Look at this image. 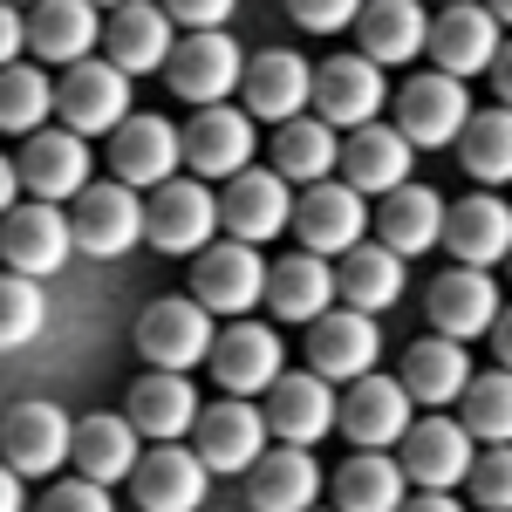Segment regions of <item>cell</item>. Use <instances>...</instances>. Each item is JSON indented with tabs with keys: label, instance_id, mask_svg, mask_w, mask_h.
I'll return each instance as SVG.
<instances>
[{
	"label": "cell",
	"instance_id": "3",
	"mask_svg": "<svg viewBox=\"0 0 512 512\" xmlns=\"http://www.w3.org/2000/svg\"><path fill=\"white\" fill-rule=\"evenodd\" d=\"M219 233V198L205 178H171L158 192L144 198V239L158 246V253H178V260H192L205 253Z\"/></svg>",
	"mask_w": 512,
	"mask_h": 512
},
{
	"label": "cell",
	"instance_id": "47",
	"mask_svg": "<svg viewBox=\"0 0 512 512\" xmlns=\"http://www.w3.org/2000/svg\"><path fill=\"white\" fill-rule=\"evenodd\" d=\"M158 7L171 14V28H185V35H205V28L233 21V0H158Z\"/></svg>",
	"mask_w": 512,
	"mask_h": 512
},
{
	"label": "cell",
	"instance_id": "4",
	"mask_svg": "<svg viewBox=\"0 0 512 512\" xmlns=\"http://www.w3.org/2000/svg\"><path fill=\"white\" fill-rule=\"evenodd\" d=\"M472 123V89L458 76H410L396 89V130L410 137V151H451L458 130Z\"/></svg>",
	"mask_w": 512,
	"mask_h": 512
},
{
	"label": "cell",
	"instance_id": "34",
	"mask_svg": "<svg viewBox=\"0 0 512 512\" xmlns=\"http://www.w3.org/2000/svg\"><path fill=\"white\" fill-rule=\"evenodd\" d=\"M267 308H274L280 321H321L328 308H335V267L321 260V253H287V260H274L267 267Z\"/></svg>",
	"mask_w": 512,
	"mask_h": 512
},
{
	"label": "cell",
	"instance_id": "6",
	"mask_svg": "<svg viewBox=\"0 0 512 512\" xmlns=\"http://www.w3.org/2000/svg\"><path fill=\"white\" fill-rule=\"evenodd\" d=\"M69 437H76V417L62 410V403H14L7 410V424H0V465L21 478H48L69 465Z\"/></svg>",
	"mask_w": 512,
	"mask_h": 512
},
{
	"label": "cell",
	"instance_id": "23",
	"mask_svg": "<svg viewBox=\"0 0 512 512\" xmlns=\"http://www.w3.org/2000/svg\"><path fill=\"white\" fill-rule=\"evenodd\" d=\"M178 48V28L158 0H123L117 14L103 21V62H117L123 76H158Z\"/></svg>",
	"mask_w": 512,
	"mask_h": 512
},
{
	"label": "cell",
	"instance_id": "29",
	"mask_svg": "<svg viewBox=\"0 0 512 512\" xmlns=\"http://www.w3.org/2000/svg\"><path fill=\"white\" fill-rule=\"evenodd\" d=\"M123 403H130V410H123V417H130V431L151 437V444H178V437L198 424V390H192V376H171V369L137 376Z\"/></svg>",
	"mask_w": 512,
	"mask_h": 512
},
{
	"label": "cell",
	"instance_id": "18",
	"mask_svg": "<svg viewBox=\"0 0 512 512\" xmlns=\"http://www.w3.org/2000/svg\"><path fill=\"white\" fill-rule=\"evenodd\" d=\"M212 376H219V390L226 396H267L274 390V376L287 369V349H280L274 328H260V321L239 315L233 328H219L212 335Z\"/></svg>",
	"mask_w": 512,
	"mask_h": 512
},
{
	"label": "cell",
	"instance_id": "5",
	"mask_svg": "<svg viewBox=\"0 0 512 512\" xmlns=\"http://www.w3.org/2000/svg\"><path fill=\"white\" fill-rule=\"evenodd\" d=\"M212 315L198 308L192 294H171V301H151L144 321H137V355L151 369H171V376H192L198 362L212 355Z\"/></svg>",
	"mask_w": 512,
	"mask_h": 512
},
{
	"label": "cell",
	"instance_id": "44",
	"mask_svg": "<svg viewBox=\"0 0 512 512\" xmlns=\"http://www.w3.org/2000/svg\"><path fill=\"white\" fill-rule=\"evenodd\" d=\"M465 485H472V499H478L485 512H506V506H512V451H506V444L478 451L472 472H465Z\"/></svg>",
	"mask_w": 512,
	"mask_h": 512
},
{
	"label": "cell",
	"instance_id": "41",
	"mask_svg": "<svg viewBox=\"0 0 512 512\" xmlns=\"http://www.w3.org/2000/svg\"><path fill=\"white\" fill-rule=\"evenodd\" d=\"M48 117H55V82L41 76L35 62H7L0 69V130L35 137Z\"/></svg>",
	"mask_w": 512,
	"mask_h": 512
},
{
	"label": "cell",
	"instance_id": "25",
	"mask_svg": "<svg viewBox=\"0 0 512 512\" xmlns=\"http://www.w3.org/2000/svg\"><path fill=\"white\" fill-rule=\"evenodd\" d=\"M437 246H451V260L458 267H499L512 253V212H506V198H492V192H465L458 205H444V239Z\"/></svg>",
	"mask_w": 512,
	"mask_h": 512
},
{
	"label": "cell",
	"instance_id": "14",
	"mask_svg": "<svg viewBox=\"0 0 512 512\" xmlns=\"http://www.w3.org/2000/svg\"><path fill=\"white\" fill-rule=\"evenodd\" d=\"M110 171H117V185H130V192H137V185H151V192L171 185V178L185 171V137H178V123L151 117V110H144V117L130 110V117L110 130Z\"/></svg>",
	"mask_w": 512,
	"mask_h": 512
},
{
	"label": "cell",
	"instance_id": "48",
	"mask_svg": "<svg viewBox=\"0 0 512 512\" xmlns=\"http://www.w3.org/2000/svg\"><path fill=\"white\" fill-rule=\"evenodd\" d=\"M21 48H28V14L0 0V69H7V62H21Z\"/></svg>",
	"mask_w": 512,
	"mask_h": 512
},
{
	"label": "cell",
	"instance_id": "54",
	"mask_svg": "<svg viewBox=\"0 0 512 512\" xmlns=\"http://www.w3.org/2000/svg\"><path fill=\"white\" fill-rule=\"evenodd\" d=\"M7 7H35V0H7Z\"/></svg>",
	"mask_w": 512,
	"mask_h": 512
},
{
	"label": "cell",
	"instance_id": "8",
	"mask_svg": "<svg viewBox=\"0 0 512 512\" xmlns=\"http://www.w3.org/2000/svg\"><path fill=\"white\" fill-rule=\"evenodd\" d=\"M76 212H69V233H76V253L89 260H123L137 239H144V198L130 192V185H82L69 198Z\"/></svg>",
	"mask_w": 512,
	"mask_h": 512
},
{
	"label": "cell",
	"instance_id": "11",
	"mask_svg": "<svg viewBox=\"0 0 512 512\" xmlns=\"http://www.w3.org/2000/svg\"><path fill=\"white\" fill-rule=\"evenodd\" d=\"M219 226L239 246H260V239H280L294 226V185L280 178L274 164H246L239 178H226V198H219Z\"/></svg>",
	"mask_w": 512,
	"mask_h": 512
},
{
	"label": "cell",
	"instance_id": "33",
	"mask_svg": "<svg viewBox=\"0 0 512 512\" xmlns=\"http://www.w3.org/2000/svg\"><path fill=\"white\" fill-rule=\"evenodd\" d=\"M444 239V198L431 185H396L376 212V246H390L396 260H417Z\"/></svg>",
	"mask_w": 512,
	"mask_h": 512
},
{
	"label": "cell",
	"instance_id": "43",
	"mask_svg": "<svg viewBox=\"0 0 512 512\" xmlns=\"http://www.w3.org/2000/svg\"><path fill=\"white\" fill-rule=\"evenodd\" d=\"M41 328H48V294H41V280L0 274V349H28Z\"/></svg>",
	"mask_w": 512,
	"mask_h": 512
},
{
	"label": "cell",
	"instance_id": "31",
	"mask_svg": "<svg viewBox=\"0 0 512 512\" xmlns=\"http://www.w3.org/2000/svg\"><path fill=\"white\" fill-rule=\"evenodd\" d=\"M335 301L355 308V315H383L403 301V260H396L390 246H376V239H362L349 246L342 260H335Z\"/></svg>",
	"mask_w": 512,
	"mask_h": 512
},
{
	"label": "cell",
	"instance_id": "27",
	"mask_svg": "<svg viewBox=\"0 0 512 512\" xmlns=\"http://www.w3.org/2000/svg\"><path fill=\"white\" fill-rule=\"evenodd\" d=\"M130 492H137V512H198L205 492H212V472L198 465V451H185V444H158L151 458H137Z\"/></svg>",
	"mask_w": 512,
	"mask_h": 512
},
{
	"label": "cell",
	"instance_id": "30",
	"mask_svg": "<svg viewBox=\"0 0 512 512\" xmlns=\"http://www.w3.org/2000/svg\"><path fill=\"white\" fill-rule=\"evenodd\" d=\"M355 28H362V55H369L376 69H403V62L424 55L431 14H424V0H362Z\"/></svg>",
	"mask_w": 512,
	"mask_h": 512
},
{
	"label": "cell",
	"instance_id": "9",
	"mask_svg": "<svg viewBox=\"0 0 512 512\" xmlns=\"http://www.w3.org/2000/svg\"><path fill=\"white\" fill-rule=\"evenodd\" d=\"M472 458H478V444L458 417H417L403 431V444H396V465H403V478L417 492H458Z\"/></svg>",
	"mask_w": 512,
	"mask_h": 512
},
{
	"label": "cell",
	"instance_id": "55",
	"mask_svg": "<svg viewBox=\"0 0 512 512\" xmlns=\"http://www.w3.org/2000/svg\"><path fill=\"white\" fill-rule=\"evenodd\" d=\"M444 7H451V0H444Z\"/></svg>",
	"mask_w": 512,
	"mask_h": 512
},
{
	"label": "cell",
	"instance_id": "20",
	"mask_svg": "<svg viewBox=\"0 0 512 512\" xmlns=\"http://www.w3.org/2000/svg\"><path fill=\"white\" fill-rule=\"evenodd\" d=\"M308 89H315V69L294 48H260L239 76V110L253 123H287L308 110Z\"/></svg>",
	"mask_w": 512,
	"mask_h": 512
},
{
	"label": "cell",
	"instance_id": "40",
	"mask_svg": "<svg viewBox=\"0 0 512 512\" xmlns=\"http://www.w3.org/2000/svg\"><path fill=\"white\" fill-rule=\"evenodd\" d=\"M458 164H465L472 185H506L512 178V117H506V103L472 110V123L458 130Z\"/></svg>",
	"mask_w": 512,
	"mask_h": 512
},
{
	"label": "cell",
	"instance_id": "38",
	"mask_svg": "<svg viewBox=\"0 0 512 512\" xmlns=\"http://www.w3.org/2000/svg\"><path fill=\"white\" fill-rule=\"evenodd\" d=\"M403 396L410 403H458V390L472 383V355H465V342H444V335H431V342H410L403 349Z\"/></svg>",
	"mask_w": 512,
	"mask_h": 512
},
{
	"label": "cell",
	"instance_id": "12",
	"mask_svg": "<svg viewBox=\"0 0 512 512\" xmlns=\"http://www.w3.org/2000/svg\"><path fill=\"white\" fill-rule=\"evenodd\" d=\"M55 117L69 123L76 137H96V130H117L130 117V76L103 55H82L69 62V76L55 82Z\"/></svg>",
	"mask_w": 512,
	"mask_h": 512
},
{
	"label": "cell",
	"instance_id": "1",
	"mask_svg": "<svg viewBox=\"0 0 512 512\" xmlns=\"http://www.w3.org/2000/svg\"><path fill=\"white\" fill-rule=\"evenodd\" d=\"M192 301L205 315H253V301H267V260L260 246H239V239H212L205 253H192Z\"/></svg>",
	"mask_w": 512,
	"mask_h": 512
},
{
	"label": "cell",
	"instance_id": "45",
	"mask_svg": "<svg viewBox=\"0 0 512 512\" xmlns=\"http://www.w3.org/2000/svg\"><path fill=\"white\" fill-rule=\"evenodd\" d=\"M287 14H294L308 35H335V28H355L362 0H287Z\"/></svg>",
	"mask_w": 512,
	"mask_h": 512
},
{
	"label": "cell",
	"instance_id": "53",
	"mask_svg": "<svg viewBox=\"0 0 512 512\" xmlns=\"http://www.w3.org/2000/svg\"><path fill=\"white\" fill-rule=\"evenodd\" d=\"M89 7H123V0H89Z\"/></svg>",
	"mask_w": 512,
	"mask_h": 512
},
{
	"label": "cell",
	"instance_id": "42",
	"mask_svg": "<svg viewBox=\"0 0 512 512\" xmlns=\"http://www.w3.org/2000/svg\"><path fill=\"white\" fill-rule=\"evenodd\" d=\"M458 424L472 431V444H506L512 437V376L485 369L458 390Z\"/></svg>",
	"mask_w": 512,
	"mask_h": 512
},
{
	"label": "cell",
	"instance_id": "49",
	"mask_svg": "<svg viewBox=\"0 0 512 512\" xmlns=\"http://www.w3.org/2000/svg\"><path fill=\"white\" fill-rule=\"evenodd\" d=\"M403 512H465L451 492H417V499H403Z\"/></svg>",
	"mask_w": 512,
	"mask_h": 512
},
{
	"label": "cell",
	"instance_id": "10",
	"mask_svg": "<svg viewBox=\"0 0 512 512\" xmlns=\"http://www.w3.org/2000/svg\"><path fill=\"white\" fill-rule=\"evenodd\" d=\"M410 424H417V403L403 396L396 376H376V369L355 376L349 396L335 403V431H349L355 451H396Z\"/></svg>",
	"mask_w": 512,
	"mask_h": 512
},
{
	"label": "cell",
	"instance_id": "52",
	"mask_svg": "<svg viewBox=\"0 0 512 512\" xmlns=\"http://www.w3.org/2000/svg\"><path fill=\"white\" fill-rule=\"evenodd\" d=\"M485 14H492V21H499V28H506V14H512V0H485Z\"/></svg>",
	"mask_w": 512,
	"mask_h": 512
},
{
	"label": "cell",
	"instance_id": "32",
	"mask_svg": "<svg viewBox=\"0 0 512 512\" xmlns=\"http://www.w3.org/2000/svg\"><path fill=\"white\" fill-rule=\"evenodd\" d=\"M96 41H103V14L89 7V0H35V14H28V48H35V62H82V55H96Z\"/></svg>",
	"mask_w": 512,
	"mask_h": 512
},
{
	"label": "cell",
	"instance_id": "28",
	"mask_svg": "<svg viewBox=\"0 0 512 512\" xmlns=\"http://www.w3.org/2000/svg\"><path fill=\"white\" fill-rule=\"evenodd\" d=\"M410 158H417V151H410V137H403V130H383V123H362V130H349V137H342V164H335V171H342V185H349V192H383L390 198L396 185H410Z\"/></svg>",
	"mask_w": 512,
	"mask_h": 512
},
{
	"label": "cell",
	"instance_id": "17",
	"mask_svg": "<svg viewBox=\"0 0 512 512\" xmlns=\"http://www.w3.org/2000/svg\"><path fill=\"white\" fill-rule=\"evenodd\" d=\"M424 55L437 62V76H485L499 55H506V41H499V21L478 7V0H451L444 14L431 21V35H424Z\"/></svg>",
	"mask_w": 512,
	"mask_h": 512
},
{
	"label": "cell",
	"instance_id": "2",
	"mask_svg": "<svg viewBox=\"0 0 512 512\" xmlns=\"http://www.w3.org/2000/svg\"><path fill=\"white\" fill-rule=\"evenodd\" d=\"M69 253H76L69 212H62V205H48V198H21V205L0 219V260H7V274L48 280V274H62V267H69Z\"/></svg>",
	"mask_w": 512,
	"mask_h": 512
},
{
	"label": "cell",
	"instance_id": "39",
	"mask_svg": "<svg viewBox=\"0 0 512 512\" xmlns=\"http://www.w3.org/2000/svg\"><path fill=\"white\" fill-rule=\"evenodd\" d=\"M403 499H410V478L383 451H355L335 472V512H403Z\"/></svg>",
	"mask_w": 512,
	"mask_h": 512
},
{
	"label": "cell",
	"instance_id": "24",
	"mask_svg": "<svg viewBox=\"0 0 512 512\" xmlns=\"http://www.w3.org/2000/svg\"><path fill=\"white\" fill-rule=\"evenodd\" d=\"M185 171L192 178H239L253 164V117L233 103H205L185 130Z\"/></svg>",
	"mask_w": 512,
	"mask_h": 512
},
{
	"label": "cell",
	"instance_id": "50",
	"mask_svg": "<svg viewBox=\"0 0 512 512\" xmlns=\"http://www.w3.org/2000/svg\"><path fill=\"white\" fill-rule=\"evenodd\" d=\"M21 205V178H14V158H0V219Z\"/></svg>",
	"mask_w": 512,
	"mask_h": 512
},
{
	"label": "cell",
	"instance_id": "36",
	"mask_svg": "<svg viewBox=\"0 0 512 512\" xmlns=\"http://www.w3.org/2000/svg\"><path fill=\"white\" fill-rule=\"evenodd\" d=\"M69 465L76 478L89 485H123V478L137 472V431H130V417H82L76 437H69Z\"/></svg>",
	"mask_w": 512,
	"mask_h": 512
},
{
	"label": "cell",
	"instance_id": "15",
	"mask_svg": "<svg viewBox=\"0 0 512 512\" xmlns=\"http://www.w3.org/2000/svg\"><path fill=\"white\" fill-rule=\"evenodd\" d=\"M198 465L212 478H246L260 458H267V417L233 396V403H212V410H198Z\"/></svg>",
	"mask_w": 512,
	"mask_h": 512
},
{
	"label": "cell",
	"instance_id": "13",
	"mask_svg": "<svg viewBox=\"0 0 512 512\" xmlns=\"http://www.w3.org/2000/svg\"><path fill=\"white\" fill-rule=\"evenodd\" d=\"M335 383H321L315 369H280L267 403H260V417H267V437L280 444H294V451H315L321 437L335 431Z\"/></svg>",
	"mask_w": 512,
	"mask_h": 512
},
{
	"label": "cell",
	"instance_id": "35",
	"mask_svg": "<svg viewBox=\"0 0 512 512\" xmlns=\"http://www.w3.org/2000/svg\"><path fill=\"white\" fill-rule=\"evenodd\" d=\"M246 499H253V512H315L321 465L308 458V451L280 444V451H267V458L246 472Z\"/></svg>",
	"mask_w": 512,
	"mask_h": 512
},
{
	"label": "cell",
	"instance_id": "37",
	"mask_svg": "<svg viewBox=\"0 0 512 512\" xmlns=\"http://www.w3.org/2000/svg\"><path fill=\"white\" fill-rule=\"evenodd\" d=\"M335 164H342V130H328L315 110H301L274 130V171L287 185H328Z\"/></svg>",
	"mask_w": 512,
	"mask_h": 512
},
{
	"label": "cell",
	"instance_id": "7",
	"mask_svg": "<svg viewBox=\"0 0 512 512\" xmlns=\"http://www.w3.org/2000/svg\"><path fill=\"white\" fill-rule=\"evenodd\" d=\"M239 76H246V48H239L226 28H205V35H178V48H171V62H164V82L192 103V110H205V103H226L239 89Z\"/></svg>",
	"mask_w": 512,
	"mask_h": 512
},
{
	"label": "cell",
	"instance_id": "16",
	"mask_svg": "<svg viewBox=\"0 0 512 512\" xmlns=\"http://www.w3.org/2000/svg\"><path fill=\"white\" fill-rule=\"evenodd\" d=\"M308 103H315V117L328 130H362V123H376V110L390 103V82H383V69L369 55H335V62L315 69Z\"/></svg>",
	"mask_w": 512,
	"mask_h": 512
},
{
	"label": "cell",
	"instance_id": "22",
	"mask_svg": "<svg viewBox=\"0 0 512 512\" xmlns=\"http://www.w3.org/2000/svg\"><path fill=\"white\" fill-rule=\"evenodd\" d=\"M424 315L444 342H478L499 321V287H492L485 267H451L424 287Z\"/></svg>",
	"mask_w": 512,
	"mask_h": 512
},
{
	"label": "cell",
	"instance_id": "51",
	"mask_svg": "<svg viewBox=\"0 0 512 512\" xmlns=\"http://www.w3.org/2000/svg\"><path fill=\"white\" fill-rule=\"evenodd\" d=\"M21 506H28V499H21V472L0 465V512H21Z\"/></svg>",
	"mask_w": 512,
	"mask_h": 512
},
{
	"label": "cell",
	"instance_id": "21",
	"mask_svg": "<svg viewBox=\"0 0 512 512\" xmlns=\"http://www.w3.org/2000/svg\"><path fill=\"white\" fill-rule=\"evenodd\" d=\"M14 178H21V192L48 198V205H69L89 185V137H76V130H35V137H21Z\"/></svg>",
	"mask_w": 512,
	"mask_h": 512
},
{
	"label": "cell",
	"instance_id": "26",
	"mask_svg": "<svg viewBox=\"0 0 512 512\" xmlns=\"http://www.w3.org/2000/svg\"><path fill=\"white\" fill-rule=\"evenodd\" d=\"M294 233H301V253L342 260L369 233L362 192H349V185H308V198H294Z\"/></svg>",
	"mask_w": 512,
	"mask_h": 512
},
{
	"label": "cell",
	"instance_id": "46",
	"mask_svg": "<svg viewBox=\"0 0 512 512\" xmlns=\"http://www.w3.org/2000/svg\"><path fill=\"white\" fill-rule=\"evenodd\" d=\"M35 512H117V506H110L103 485H89V478H62V485H48V499H41Z\"/></svg>",
	"mask_w": 512,
	"mask_h": 512
},
{
	"label": "cell",
	"instance_id": "19",
	"mask_svg": "<svg viewBox=\"0 0 512 512\" xmlns=\"http://www.w3.org/2000/svg\"><path fill=\"white\" fill-rule=\"evenodd\" d=\"M383 355V335H376V315H355V308H328L321 321H308V369L321 383H355L369 376Z\"/></svg>",
	"mask_w": 512,
	"mask_h": 512
}]
</instances>
